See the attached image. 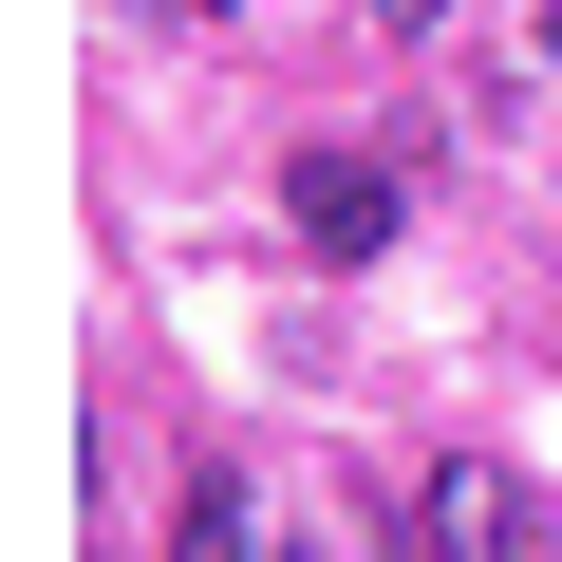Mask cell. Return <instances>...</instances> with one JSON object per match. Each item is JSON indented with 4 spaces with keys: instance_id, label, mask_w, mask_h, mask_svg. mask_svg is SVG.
<instances>
[{
    "instance_id": "obj_1",
    "label": "cell",
    "mask_w": 562,
    "mask_h": 562,
    "mask_svg": "<svg viewBox=\"0 0 562 562\" xmlns=\"http://www.w3.org/2000/svg\"><path fill=\"white\" fill-rule=\"evenodd\" d=\"M281 225H301L319 262H375L394 244V169L375 150H301V169H281Z\"/></svg>"
},
{
    "instance_id": "obj_2",
    "label": "cell",
    "mask_w": 562,
    "mask_h": 562,
    "mask_svg": "<svg viewBox=\"0 0 562 562\" xmlns=\"http://www.w3.org/2000/svg\"><path fill=\"white\" fill-rule=\"evenodd\" d=\"M413 543H431V562H525V487H506V469H431V487H413Z\"/></svg>"
},
{
    "instance_id": "obj_3",
    "label": "cell",
    "mask_w": 562,
    "mask_h": 562,
    "mask_svg": "<svg viewBox=\"0 0 562 562\" xmlns=\"http://www.w3.org/2000/svg\"><path fill=\"white\" fill-rule=\"evenodd\" d=\"M169 562H262V543H244V469H188V506H169Z\"/></svg>"
},
{
    "instance_id": "obj_4",
    "label": "cell",
    "mask_w": 562,
    "mask_h": 562,
    "mask_svg": "<svg viewBox=\"0 0 562 562\" xmlns=\"http://www.w3.org/2000/svg\"><path fill=\"white\" fill-rule=\"evenodd\" d=\"M375 20H394V38H431V20H450V0H375Z\"/></svg>"
},
{
    "instance_id": "obj_5",
    "label": "cell",
    "mask_w": 562,
    "mask_h": 562,
    "mask_svg": "<svg viewBox=\"0 0 562 562\" xmlns=\"http://www.w3.org/2000/svg\"><path fill=\"white\" fill-rule=\"evenodd\" d=\"M543 57H562V0H543Z\"/></svg>"
}]
</instances>
